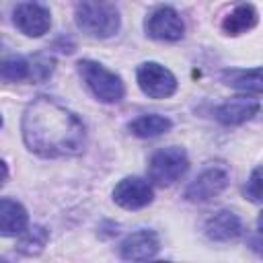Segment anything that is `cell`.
Listing matches in <instances>:
<instances>
[{"label": "cell", "instance_id": "cell-2", "mask_svg": "<svg viewBox=\"0 0 263 263\" xmlns=\"http://www.w3.org/2000/svg\"><path fill=\"white\" fill-rule=\"evenodd\" d=\"M76 25L92 37H111L121 25L119 8L113 0H82L76 6Z\"/></svg>", "mask_w": 263, "mask_h": 263}, {"label": "cell", "instance_id": "cell-4", "mask_svg": "<svg viewBox=\"0 0 263 263\" xmlns=\"http://www.w3.org/2000/svg\"><path fill=\"white\" fill-rule=\"evenodd\" d=\"M189 168V156L179 146L156 150L148 160V177L160 187H168L179 181Z\"/></svg>", "mask_w": 263, "mask_h": 263}, {"label": "cell", "instance_id": "cell-9", "mask_svg": "<svg viewBox=\"0 0 263 263\" xmlns=\"http://www.w3.org/2000/svg\"><path fill=\"white\" fill-rule=\"evenodd\" d=\"M154 197V191L148 181L140 177H125L113 189V201L123 210H142Z\"/></svg>", "mask_w": 263, "mask_h": 263}, {"label": "cell", "instance_id": "cell-1", "mask_svg": "<svg viewBox=\"0 0 263 263\" xmlns=\"http://www.w3.org/2000/svg\"><path fill=\"white\" fill-rule=\"evenodd\" d=\"M21 129L25 146L43 158L78 156L86 144V127L82 119L45 95L27 105Z\"/></svg>", "mask_w": 263, "mask_h": 263}, {"label": "cell", "instance_id": "cell-10", "mask_svg": "<svg viewBox=\"0 0 263 263\" xmlns=\"http://www.w3.org/2000/svg\"><path fill=\"white\" fill-rule=\"evenodd\" d=\"M160 249L158 236L152 230H136L127 234L119 245V255L125 261H148Z\"/></svg>", "mask_w": 263, "mask_h": 263}, {"label": "cell", "instance_id": "cell-13", "mask_svg": "<svg viewBox=\"0 0 263 263\" xmlns=\"http://www.w3.org/2000/svg\"><path fill=\"white\" fill-rule=\"evenodd\" d=\"M29 228V216L27 210L10 199V197H2L0 199V232L2 236H18Z\"/></svg>", "mask_w": 263, "mask_h": 263}, {"label": "cell", "instance_id": "cell-17", "mask_svg": "<svg viewBox=\"0 0 263 263\" xmlns=\"http://www.w3.org/2000/svg\"><path fill=\"white\" fill-rule=\"evenodd\" d=\"M21 238H18V242H16V247H18V251H23L25 255H35V253H39L43 247H45V242H47V238H49V232H47V228H43V226H29L23 234H18Z\"/></svg>", "mask_w": 263, "mask_h": 263}, {"label": "cell", "instance_id": "cell-5", "mask_svg": "<svg viewBox=\"0 0 263 263\" xmlns=\"http://www.w3.org/2000/svg\"><path fill=\"white\" fill-rule=\"evenodd\" d=\"M228 179H230L228 166L224 162H212L189 183V187L185 189V197L193 203L210 201L226 189Z\"/></svg>", "mask_w": 263, "mask_h": 263}, {"label": "cell", "instance_id": "cell-18", "mask_svg": "<svg viewBox=\"0 0 263 263\" xmlns=\"http://www.w3.org/2000/svg\"><path fill=\"white\" fill-rule=\"evenodd\" d=\"M2 78L6 82H21L31 78V60L14 55V58H6L2 62Z\"/></svg>", "mask_w": 263, "mask_h": 263}, {"label": "cell", "instance_id": "cell-20", "mask_svg": "<svg viewBox=\"0 0 263 263\" xmlns=\"http://www.w3.org/2000/svg\"><path fill=\"white\" fill-rule=\"evenodd\" d=\"M245 195L251 201H263V166H257L251 173L247 187H245Z\"/></svg>", "mask_w": 263, "mask_h": 263}, {"label": "cell", "instance_id": "cell-11", "mask_svg": "<svg viewBox=\"0 0 263 263\" xmlns=\"http://www.w3.org/2000/svg\"><path fill=\"white\" fill-rule=\"evenodd\" d=\"M261 105L259 101L251 99V97H234L226 103H222L220 107H216L214 115L222 125H240L245 121H249L251 117H255L259 113Z\"/></svg>", "mask_w": 263, "mask_h": 263}, {"label": "cell", "instance_id": "cell-14", "mask_svg": "<svg viewBox=\"0 0 263 263\" xmlns=\"http://www.w3.org/2000/svg\"><path fill=\"white\" fill-rule=\"evenodd\" d=\"M259 21V14L253 4L249 2H238L222 21V31L226 35H240L251 31Z\"/></svg>", "mask_w": 263, "mask_h": 263}, {"label": "cell", "instance_id": "cell-3", "mask_svg": "<svg viewBox=\"0 0 263 263\" xmlns=\"http://www.w3.org/2000/svg\"><path fill=\"white\" fill-rule=\"evenodd\" d=\"M78 72L84 78L86 86L90 88V92L103 101V103H119L125 95L123 82L121 78L107 70L103 64L92 62V60H80L78 62Z\"/></svg>", "mask_w": 263, "mask_h": 263}, {"label": "cell", "instance_id": "cell-16", "mask_svg": "<svg viewBox=\"0 0 263 263\" xmlns=\"http://www.w3.org/2000/svg\"><path fill=\"white\" fill-rule=\"evenodd\" d=\"M173 127V121L164 115L158 113H150V115H140L138 119H134L129 123V132L138 138H156L166 134Z\"/></svg>", "mask_w": 263, "mask_h": 263}, {"label": "cell", "instance_id": "cell-15", "mask_svg": "<svg viewBox=\"0 0 263 263\" xmlns=\"http://www.w3.org/2000/svg\"><path fill=\"white\" fill-rule=\"evenodd\" d=\"M224 80L228 86L251 92V95H263V66L251 68V70H226Z\"/></svg>", "mask_w": 263, "mask_h": 263}, {"label": "cell", "instance_id": "cell-12", "mask_svg": "<svg viewBox=\"0 0 263 263\" xmlns=\"http://www.w3.org/2000/svg\"><path fill=\"white\" fill-rule=\"evenodd\" d=\"M205 236L210 240L216 242H226V240H234L242 234V222L240 218L230 212V210H220L214 216H210L203 224Z\"/></svg>", "mask_w": 263, "mask_h": 263}, {"label": "cell", "instance_id": "cell-6", "mask_svg": "<svg viewBox=\"0 0 263 263\" xmlns=\"http://www.w3.org/2000/svg\"><path fill=\"white\" fill-rule=\"evenodd\" d=\"M136 78H138V86L142 88V92L148 95L150 99H168L177 90L175 74L156 62L140 64Z\"/></svg>", "mask_w": 263, "mask_h": 263}, {"label": "cell", "instance_id": "cell-21", "mask_svg": "<svg viewBox=\"0 0 263 263\" xmlns=\"http://www.w3.org/2000/svg\"><path fill=\"white\" fill-rule=\"evenodd\" d=\"M251 249L263 257V212L257 218V232L251 236Z\"/></svg>", "mask_w": 263, "mask_h": 263}, {"label": "cell", "instance_id": "cell-8", "mask_svg": "<svg viewBox=\"0 0 263 263\" xmlns=\"http://www.w3.org/2000/svg\"><path fill=\"white\" fill-rule=\"evenodd\" d=\"M146 33L158 41H179L185 33V25L175 8L158 6L146 18Z\"/></svg>", "mask_w": 263, "mask_h": 263}, {"label": "cell", "instance_id": "cell-19", "mask_svg": "<svg viewBox=\"0 0 263 263\" xmlns=\"http://www.w3.org/2000/svg\"><path fill=\"white\" fill-rule=\"evenodd\" d=\"M51 72H53V60L47 55H35L31 60V78L29 80L43 82L51 76Z\"/></svg>", "mask_w": 263, "mask_h": 263}, {"label": "cell", "instance_id": "cell-7", "mask_svg": "<svg viewBox=\"0 0 263 263\" xmlns=\"http://www.w3.org/2000/svg\"><path fill=\"white\" fill-rule=\"evenodd\" d=\"M14 27L27 37H41L51 27V12L45 4L37 0H25L12 10Z\"/></svg>", "mask_w": 263, "mask_h": 263}]
</instances>
